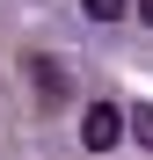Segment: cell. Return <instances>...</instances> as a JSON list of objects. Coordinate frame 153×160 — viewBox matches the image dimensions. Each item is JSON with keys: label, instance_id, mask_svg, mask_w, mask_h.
Listing matches in <instances>:
<instances>
[{"label": "cell", "instance_id": "cell-3", "mask_svg": "<svg viewBox=\"0 0 153 160\" xmlns=\"http://www.w3.org/2000/svg\"><path fill=\"white\" fill-rule=\"evenodd\" d=\"M124 8L131 0H88V22H124Z\"/></svg>", "mask_w": 153, "mask_h": 160}, {"label": "cell", "instance_id": "cell-5", "mask_svg": "<svg viewBox=\"0 0 153 160\" xmlns=\"http://www.w3.org/2000/svg\"><path fill=\"white\" fill-rule=\"evenodd\" d=\"M139 22H146V29H153V0H139Z\"/></svg>", "mask_w": 153, "mask_h": 160}, {"label": "cell", "instance_id": "cell-1", "mask_svg": "<svg viewBox=\"0 0 153 160\" xmlns=\"http://www.w3.org/2000/svg\"><path fill=\"white\" fill-rule=\"evenodd\" d=\"M80 146L88 153H117L124 146V109H117V102H88V109H80Z\"/></svg>", "mask_w": 153, "mask_h": 160}, {"label": "cell", "instance_id": "cell-4", "mask_svg": "<svg viewBox=\"0 0 153 160\" xmlns=\"http://www.w3.org/2000/svg\"><path fill=\"white\" fill-rule=\"evenodd\" d=\"M124 124H131V131H139V146H153V109H146V102H139V109H131V117H124Z\"/></svg>", "mask_w": 153, "mask_h": 160}, {"label": "cell", "instance_id": "cell-2", "mask_svg": "<svg viewBox=\"0 0 153 160\" xmlns=\"http://www.w3.org/2000/svg\"><path fill=\"white\" fill-rule=\"evenodd\" d=\"M29 80H37V95L59 109L66 102V73H59V58H44V51H29Z\"/></svg>", "mask_w": 153, "mask_h": 160}]
</instances>
